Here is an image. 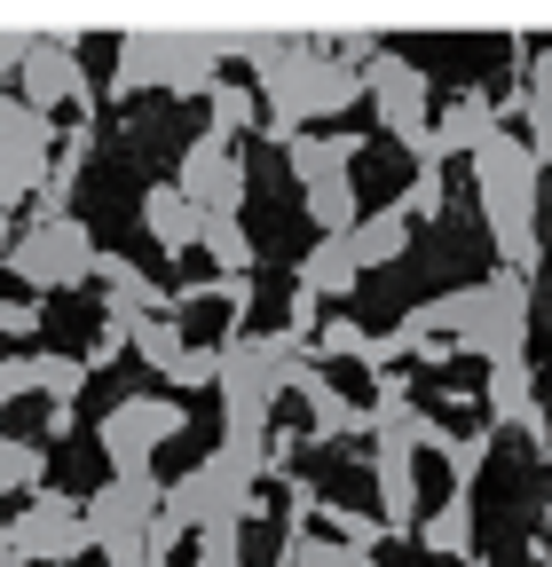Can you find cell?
Here are the masks:
<instances>
[{"label": "cell", "instance_id": "1", "mask_svg": "<svg viewBox=\"0 0 552 567\" xmlns=\"http://www.w3.org/2000/svg\"><path fill=\"white\" fill-rule=\"evenodd\" d=\"M536 189H544V166L529 158L521 126H505L490 151L473 158V197H481V229H490V245H498V268H513V276L544 268V221H536L544 197Z\"/></svg>", "mask_w": 552, "mask_h": 567}, {"label": "cell", "instance_id": "2", "mask_svg": "<svg viewBox=\"0 0 552 567\" xmlns=\"http://www.w3.org/2000/svg\"><path fill=\"white\" fill-rule=\"evenodd\" d=\"M222 32H119V71H111V95H143V87H166V95H214L222 87Z\"/></svg>", "mask_w": 552, "mask_h": 567}, {"label": "cell", "instance_id": "3", "mask_svg": "<svg viewBox=\"0 0 552 567\" xmlns=\"http://www.w3.org/2000/svg\"><path fill=\"white\" fill-rule=\"evenodd\" d=\"M95 260H103V245L72 213V221H24L0 268L24 284V300H48V292H80V284L95 276Z\"/></svg>", "mask_w": 552, "mask_h": 567}, {"label": "cell", "instance_id": "4", "mask_svg": "<svg viewBox=\"0 0 552 567\" xmlns=\"http://www.w3.org/2000/svg\"><path fill=\"white\" fill-rule=\"evenodd\" d=\"M364 87H371V118H379V134H395L402 151H410V166H442V134H435V80L410 55H379L371 71H364Z\"/></svg>", "mask_w": 552, "mask_h": 567}, {"label": "cell", "instance_id": "5", "mask_svg": "<svg viewBox=\"0 0 552 567\" xmlns=\"http://www.w3.org/2000/svg\"><path fill=\"white\" fill-rule=\"evenodd\" d=\"M190 425L182 394H119L95 417V450L111 457V481H151V457Z\"/></svg>", "mask_w": 552, "mask_h": 567}, {"label": "cell", "instance_id": "6", "mask_svg": "<svg viewBox=\"0 0 552 567\" xmlns=\"http://www.w3.org/2000/svg\"><path fill=\"white\" fill-rule=\"evenodd\" d=\"M529 323H536L529 276L498 268V276H481V316L458 339V354H473V363H521V354H529Z\"/></svg>", "mask_w": 552, "mask_h": 567}, {"label": "cell", "instance_id": "7", "mask_svg": "<svg viewBox=\"0 0 552 567\" xmlns=\"http://www.w3.org/2000/svg\"><path fill=\"white\" fill-rule=\"evenodd\" d=\"M9 544L24 567H72L80 551H95L88 544V496H63V488L24 496V513L9 520Z\"/></svg>", "mask_w": 552, "mask_h": 567}, {"label": "cell", "instance_id": "8", "mask_svg": "<svg viewBox=\"0 0 552 567\" xmlns=\"http://www.w3.org/2000/svg\"><path fill=\"white\" fill-rule=\"evenodd\" d=\"M159 505H166V481H159V473H151V481H103V488L88 496V544H95L103 559L143 551Z\"/></svg>", "mask_w": 552, "mask_h": 567}, {"label": "cell", "instance_id": "9", "mask_svg": "<svg viewBox=\"0 0 552 567\" xmlns=\"http://www.w3.org/2000/svg\"><path fill=\"white\" fill-rule=\"evenodd\" d=\"M17 95L32 103V111H63L72 103L80 118L95 111V87H88V71H80V48L63 40V32H32V48H24V71H17Z\"/></svg>", "mask_w": 552, "mask_h": 567}, {"label": "cell", "instance_id": "10", "mask_svg": "<svg viewBox=\"0 0 552 567\" xmlns=\"http://www.w3.org/2000/svg\"><path fill=\"white\" fill-rule=\"evenodd\" d=\"M174 189H182L197 213H245L253 174H245V158L229 151V142L197 134V142H182V158H174Z\"/></svg>", "mask_w": 552, "mask_h": 567}, {"label": "cell", "instance_id": "11", "mask_svg": "<svg viewBox=\"0 0 552 567\" xmlns=\"http://www.w3.org/2000/svg\"><path fill=\"white\" fill-rule=\"evenodd\" d=\"M481 410H490L498 434L529 442V457H544V450H552V417H544V394H536L529 354H521V363H490V379H481Z\"/></svg>", "mask_w": 552, "mask_h": 567}, {"label": "cell", "instance_id": "12", "mask_svg": "<svg viewBox=\"0 0 552 567\" xmlns=\"http://www.w3.org/2000/svg\"><path fill=\"white\" fill-rule=\"evenodd\" d=\"M435 134H442V158H481V151L505 134V103L481 95V87H458V95L435 111Z\"/></svg>", "mask_w": 552, "mask_h": 567}, {"label": "cell", "instance_id": "13", "mask_svg": "<svg viewBox=\"0 0 552 567\" xmlns=\"http://www.w3.org/2000/svg\"><path fill=\"white\" fill-rule=\"evenodd\" d=\"M371 488H379V520L395 536H419L427 496H419V450H371Z\"/></svg>", "mask_w": 552, "mask_h": 567}, {"label": "cell", "instance_id": "14", "mask_svg": "<svg viewBox=\"0 0 552 567\" xmlns=\"http://www.w3.org/2000/svg\"><path fill=\"white\" fill-rule=\"evenodd\" d=\"M293 284H300V292H316V300H331V308H348V300H356V284H364L356 245H348V237H316V245L300 252Z\"/></svg>", "mask_w": 552, "mask_h": 567}, {"label": "cell", "instance_id": "15", "mask_svg": "<svg viewBox=\"0 0 552 567\" xmlns=\"http://www.w3.org/2000/svg\"><path fill=\"white\" fill-rule=\"evenodd\" d=\"M364 142H371V134H348V126H339V134H300L293 151H285V166H293L300 189H316V182H331V174H356Z\"/></svg>", "mask_w": 552, "mask_h": 567}, {"label": "cell", "instance_id": "16", "mask_svg": "<svg viewBox=\"0 0 552 567\" xmlns=\"http://www.w3.org/2000/svg\"><path fill=\"white\" fill-rule=\"evenodd\" d=\"M55 142H63V126L48 111H32L24 95L0 87V166L9 158H55Z\"/></svg>", "mask_w": 552, "mask_h": 567}, {"label": "cell", "instance_id": "17", "mask_svg": "<svg viewBox=\"0 0 552 567\" xmlns=\"http://www.w3.org/2000/svg\"><path fill=\"white\" fill-rule=\"evenodd\" d=\"M143 229L159 237V252H197V229H205V213L174 189V182H151L143 189Z\"/></svg>", "mask_w": 552, "mask_h": 567}, {"label": "cell", "instance_id": "18", "mask_svg": "<svg viewBox=\"0 0 552 567\" xmlns=\"http://www.w3.org/2000/svg\"><path fill=\"white\" fill-rule=\"evenodd\" d=\"M95 284H103V300L119 308H143V316H174V292L143 268V260H126V252H103L95 260Z\"/></svg>", "mask_w": 552, "mask_h": 567}, {"label": "cell", "instance_id": "19", "mask_svg": "<svg viewBox=\"0 0 552 567\" xmlns=\"http://www.w3.org/2000/svg\"><path fill=\"white\" fill-rule=\"evenodd\" d=\"M300 205H308L316 237H356V229H364V197H356V174H331V182L300 189Z\"/></svg>", "mask_w": 552, "mask_h": 567}, {"label": "cell", "instance_id": "20", "mask_svg": "<svg viewBox=\"0 0 552 567\" xmlns=\"http://www.w3.org/2000/svg\"><path fill=\"white\" fill-rule=\"evenodd\" d=\"M308 402V442H348V434H371V402H348L331 379L300 394Z\"/></svg>", "mask_w": 552, "mask_h": 567}, {"label": "cell", "instance_id": "21", "mask_svg": "<svg viewBox=\"0 0 552 567\" xmlns=\"http://www.w3.org/2000/svg\"><path fill=\"white\" fill-rule=\"evenodd\" d=\"M197 252L214 260V276H253V229H245V213H205V229H197Z\"/></svg>", "mask_w": 552, "mask_h": 567}, {"label": "cell", "instance_id": "22", "mask_svg": "<svg viewBox=\"0 0 552 567\" xmlns=\"http://www.w3.org/2000/svg\"><path fill=\"white\" fill-rule=\"evenodd\" d=\"M419 544H427L435 559H458V567H466V559H473V496H458V488H450L442 505L419 520Z\"/></svg>", "mask_w": 552, "mask_h": 567}, {"label": "cell", "instance_id": "23", "mask_svg": "<svg viewBox=\"0 0 552 567\" xmlns=\"http://www.w3.org/2000/svg\"><path fill=\"white\" fill-rule=\"evenodd\" d=\"M348 245H356V268H364V276H371V268H395V260L410 252V213H395V205L364 213V229H356Z\"/></svg>", "mask_w": 552, "mask_h": 567}, {"label": "cell", "instance_id": "24", "mask_svg": "<svg viewBox=\"0 0 552 567\" xmlns=\"http://www.w3.org/2000/svg\"><path fill=\"white\" fill-rule=\"evenodd\" d=\"M427 450H442V465H450V488L458 496H473V481H481V465H490V450H498V425H473V434H442L427 442Z\"/></svg>", "mask_w": 552, "mask_h": 567}, {"label": "cell", "instance_id": "25", "mask_svg": "<svg viewBox=\"0 0 552 567\" xmlns=\"http://www.w3.org/2000/svg\"><path fill=\"white\" fill-rule=\"evenodd\" d=\"M253 126H260V95L245 80H222L214 95H205V134H214V142L237 151V134H253Z\"/></svg>", "mask_w": 552, "mask_h": 567}, {"label": "cell", "instance_id": "26", "mask_svg": "<svg viewBox=\"0 0 552 567\" xmlns=\"http://www.w3.org/2000/svg\"><path fill=\"white\" fill-rule=\"evenodd\" d=\"M88 354H32V394H48V410H72L88 394Z\"/></svg>", "mask_w": 552, "mask_h": 567}, {"label": "cell", "instance_id": "27", "mask_svg": "<svg viewBox=\"0 0 552 567\" xmlns=\"http://www.w3.org/2000/svg\"><path fill=\"white\" fill-rule=\"evenodd\" d=\"M521 118V142H529V158L552 174V95H529V87H513L505 95V126Z\"/></svg>", "mask_w": 552, "mask_h": 567}, {"label": "cell", "instance_id": "28", "mask_svg": "<svg viewBox=\"0 0 552 567\" xmlns=\"http://www.w3.org/2000/svg\"><path fill=\"white\" fill-rule=\"evenodd\" d=\"M134 354H143V371L174 379V363L190 354V339H182V316H143V331H134Z\"/></svg>", "mask_w": 552, "mask_h": 567}, {"label": "cell", "instance_id": "29", "mask_svg": "<svg viewBox=\"0 0 552 567\" xmlns=\"http://www.w3.org/2000/svg\"><path fill=\"white\" fill-rule=\"evenodd\" d=\"M48 488V450L0 434V496H40Z\"/></svg>", "mask_w": 552, "mask_h": 567}, {"label": "cell", "instance_id": "30", "mask_svg": "<svg viewBox=\"0 0 552 567\" xmlns=\"http://www.w3.org/2000/svg\"><path fill=\"white\" fill-rule=\"evenodd\" d=\"M190 559H197V567H253V559H245V520H205V528L190 536Z\"/></svg>", "mask_w": 552, "mask_h": 567}, {"label": "cell", "instance_id": "31", "mask_svg": "<svg viewBox=\"0 0 552 567\" xmlns=\"http://www.w3.org/2000/svg\"><path fill=\"white\" fill-rule=\"evenodd\" d=\"M276 567H379V559H371V551H348V544H331V536H285Z\"/></svg>", "mask_w": 552, "mask_h": 567}, {"label": "cell", "instance_id": "32", "mask_svg": "<svg viewBox=\"0 0 552 567\" xmlns=\"http://www.w3.org/2000/svg\"><path fill=\"white\" fill-rule=\"evenodd\" d=\"M371 354V331L339 308V316H324V331H316V363H364Z\"/></svg>", "mask_w": 552, "mask_h": 567}, {"label": "cell", "instance_id": "33", "mask_svg": "<svg viewBox=\"0 0 552 567\" xmlns=\"http://www.w3.org/2000/svg\"><path fill=\"white\" fill-rule=\"evenodd\" d=\"M324 528H331V544H348V551H371V559H379V544L395 536L379 513H348V505H324Z\"/></svg>", "mask_w": 552, "mask_h": 567}, {"label": "cell", "instance_id": "34", "mask_svg": "<svg viewBox=\"0 0 552 567\" xmlns=\"http://www.w3.org/2000/svg\"><path fill=\"white\" fill-rule=\"evenodd\" d=\"M442 205H450L442 166H419V174L402 182V197H395V213H410V229H419V221H442Z\"/></svg>", "mask_w": 552, "mask_h": 567}, {"label": "cell", "instance_id": "35", "mask_svg": "<svg viewBox=\"0 0 552 567\" xmlns=\"http://www.w3.org/2000/svg\"><path fill=\"white\" fill-rule=\"evenodd\" d=\"M166 386H182V394H205V386H222V347H190L182 363H174V379Z\"/></svg>", "mask_w": 552, "mask_h": 567}, {"label": "cell", "instance_id": "36", "mask_svg": "<svg viewBox=\"0 0 552 567\" xmlns=\"http://www.w3.org/2000/svg\"><path fill=\"white\" fill-rule=\"evenodd\" d=\"M134 331H143V323H111V316H103V331L88 339V371H103V363H119V354L134 347Z\"/></svg>", "mask_w": 552, "mask_h": 567}, {"label": "cell", "instance_id": "37", "mask_svg": "<svg viewBox=\"0 0 552 567\" xmlns=\"http://www.w3.org/2000/svg\"><path fill=\"white\" fill-rule=\"evenodd\" d=\"M40 300H0V339H40Z\"/></svg>", "mask_w": 552, "mask_h": 567}, {"label": "cell", "instance_id": "38", "mask_svg": "<svg viewBox=\"0 0 552 567\" xmlns=\"http://www.w3.org/2000/svg\"><path fill=\"white\" fill-rule=\"evenodd\" d=\"M17 394H32V354H0V410Z\"/></svg>", "mask_w": 552, "mask_h": 567}, {"label": "cell", "instance_id": "39", "mask_svg": "<svg viewBox=\"0 0 552 567\" xmlns=\"http://www.w3.org/2000/svg\"><path fill=\"white\" fill-rule=\"evenodd\" d=\"M24 48H32V32H0V80H17V71H24Z\"/></svg>", "mask_w": 552, "mask_h": 567}, {"label": "cell", "instance_id": "40", "mask_svg": "<svg viewBox=\"0 0 552 567\" xmlns=\"http://www.w3.org/2000/svg\"><path fill=\"white\" fill-rule=\"evenodd\" d=\"M103 567H159V559H151V544H143V551H119V559H103Z\"/></svg>", "mask_w": 552, "mask_h": 567}, {"label": "cell", "instance_id": "41", "mask_svg": "<svg viewBox=\"0 0 552 567\" xmlns=\"http://www.w3.org/2000/svg\"><path fill=\"white\" fill-rule=\"evenodd\" d=\"M0 567H24V559H17V544H9V528H0Z\"/></svg>", "mask_w": 552, "mask_h": 567}, {"label": "cell", "instance_id": "42", "mask_svg": "<svg viewBox=\"0 0 552 567\" xmlns=\"http://www.w3.org/2000/svg\"><path fill=\"white\" fill-rule=\"evenodd\" d=\"M9 245H17V229H9V213H0V260H9Z\"/></svg>", "mask_w": 552, "mask_h": 567}, {"label": "cell", "instance_id": "43", "mask_svg": "<svg viewBox=\"0 0 552 567\" xmlns=\"http://www.w3.org/2000/svg\"><path fill=\"white\" fill-rule=\"evenodd\" d=\"M466 567H498V559H481V551H473V559H466Z\"/></svg>", "mask_w": 552, "mask_h": 567}, {"label": "cell", "instance_id": "44", "mask_svg": "<svg viewBox=\"0 0 552 567\" xmlns=\"http://www.w3.org/2000/svg\"><path fill=\"white\" fill-rule=\"evenodd\" d=\"M536 567H552V544H544V559H536Z\"/></svg>", "mask_w": 552, "mask_h": 567}, {"label": "cell", "instance_id": "45", "mask_svg": "<svg viewBox=\"0 0 552 567\" xmlns=\"http://www.w3.org/2000/svg\"><path fill=\"white\" fill-rule=\"evenodd\" d=\"M544 528H552V513H544Z\"/></svg>", "mask_w": 552, "mask_h": 567}]
</instances>
